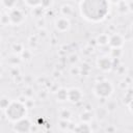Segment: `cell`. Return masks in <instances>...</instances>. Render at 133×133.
<instances>
[{
	"instance_id": "obj_1",
	"label": "cell",
	"mask_w": 133,
	"mask_h": 133,
	"mask_svg": "<svg viewBox=\"0 0 133 133\" xmlns=\"http://www.w3.org/2000/svg\"><path fill=\"white\" fill-rule=\"evenodd\" d=\"M82 17L89 22H101L109 12L107 0H82L80 5Z\"/></svg>"
},
{
	"instance_id": "obj_2",
	"label": "cell",
	"mask_w": 133,
	"mask_h": 133,
	"mask_svg": "<svg viewBox=\"0 0 133 133\" xmlns=\"http://www.w3.org/2000/svg\"><path fill=\"white\" fill-rule=\"evenodd\" d=\"M25 114H26V108L23 104L19 102L9 103V105L6 107V115L11 121H19L23 118Z\"/></svg>"
},
{
	"instance_id": "obj_3",
	"label": "cell",
	"mask_w": 133,
	"mask_h": 133,
	"mask_svg": "<svg viewBox=\"0 0 133 133\" xmlns=\"http://www.w3.org/2000/svg\"><path fill=\"white\" fill-rule=\"evenodd\" d=\"M95 92L99 97H108L112 92V87L110 82H107V81L99 82L95 88Z\"/></svg>"
},
{
	"instance_id": "obj_4",
	"label": "cell",
	"mask_w": 133,
	"mask_h": 133,
	"mask_svg": "<svg viewBox=\"0 0 133 133\" xmlns=\"http://www.w3.org/2000/svg\"><path fill=\"white\" fill-rule=\"evenodd\" d=\"M8 18H9V21L14 24H20L24 20V16L20 9H12L10 11Z\"/></svg>"
},
{
	"instance_id": "obj_5",
	"label": "cell",
	"mask_w": 133,
	"mask_h": 133,
	"mask_svg": "<svg viewBox=\"0 0 133 133\" xmlns=\"http://www.w3.org/2000/svg\"><path fill=\"white\" fill-rule=\"evenodd\" d=\"M56 28L60 31H65L70 28V22L66 18H60L56 21Z\"/></svg>"
},
{
	"instance_id": "obj_6",
	"label": "cell",
	"mask_w": 133,
	"mask_h": 133,
	"mask_svg": "<svg viewBox=\"0 0 133 133\" xmlns=\"http://www.w3.org/2000/svg\"><path fill=\"white\" fill-rule=\"evenodd\" d=\"M24 2H26L29 6H37L41 4L42 0H24Z\"/></svg>"
}]
</instances>
